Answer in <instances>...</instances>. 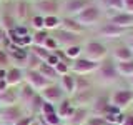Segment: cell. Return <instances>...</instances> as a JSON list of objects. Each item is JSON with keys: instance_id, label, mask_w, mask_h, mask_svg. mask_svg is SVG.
Here are the masks:
<instances>
[{"instance_id": "cell-16", "label": "cell", "mask_w": 133, "mask_h": 125, "mask_svg": "<svg viewBox=\"0 0 133 125\" xmlns=\"http://www.w3.org/2000/svg\"><path fill=\"white\" fill-rule=\"evenodd\" d=\"M70 98H72L75 107H87V108H90L91 103H93V100L97 98V93L93 92V89H90V90L77 92V93H75L73 97H70Z\"/></svg>"}, {"instance_id": "cell-21", "label": "cell", "mask_w": 133, "mask_h": 125, "mask_svg": "<svg viewBox=\"0 0 133 125\" xmlns=\"http://www.w3.org/2000/svg\"><path fill=\"white\" fill-rule=\"evenodd\" d=\"M17 92H18V102L22 103V107H30L32 100L35 98L37 93H38V92H35L28 83H25V82L22 83V87H20Z\"/></svg>"}, {"instance_id": "cell-1", "label": "cell", "mask_w": 133, "mask_h": 125, "mask_svg": "<svg viewBox=\"0 0 133 125\" xmlns=\"http://www.w3.org/2000/svg\"><path fill=\"white\" fill-rule=\"evenodd\" d=\"M75 18H77L87 30H90V28L98 27V25L107 18V15H105V10L95 2V3H91V5H88L85 10H82L78 15H75Z\"/></svg>"}, {"instance_id": "cell-12", "label": "cell", "mask_w": 133, "mask_h": 125, "mask_svg": "<svg viewBox=\"0 0 133 125\" xmlns=\"http://www.w3.org/2000/svg\"><path fill=\"white\" fill-rule=\"evenodd\" d=\"M40 95H42V98H43L45 102L53 103V105L60 103L62 100L66 97V95L63 93V90H62V87L58 85V82H52L48 87H45V89L40 92Z\"/></svg>"}, {"instance_id": "cell-32", "label": "cell", "mask_w": 133, "mask_h": 125, "mask_svg": "<svg viewBox=\"0 0 133 125\" xmlns=\"http://www.w3.org/2000/svg\"><path fill=\"white\" fill-rule=\"evenodd\" d=\"M30 28H33V32L37 30H45V23H43V17L38 14H33L30 18Z\"/></svg>"}, {"instance_id": "cell-31", "label": "cell", "mask_w": 133, "mask_h": 125, "mask_svg": "<svg viewBox=\"0 0 133 125\" xmlns=\"http://www.w3.org/2000/svg\"><path fill=\"white\" fill-rule=\"evenodd\" d=\"M40 64H42L40 58H37L30 52V50H28V57H27V64H25V70H38Z\"/></svg>"}, {"instance_id": "cell-14", "label": "cell", "mask_w": 133, "mask_h": 125, "mask_svg": "<svg viewBox=\"0 0 133 125\" xmlns=\"http://www.w3.org/2000/svg\"><path fill=\"white\" fill-rule=\"evenodd\" d=\"M110 23L116 25L120 28H125V30H133V15L127 14V12H115V14L107 15V18Z\"/></svg>"}, {"instance_id": "cell-23", "label": "cell", "mask_w": 133, "mask_h": 125, "mask_svg": "<svg viewBox=\"0 0 133 125\" xmlns=\"http://www.w3.org/2000/svg\"><path fill=\"white\" fill-rule=\"evenodd\" d=\"M57 82L62 87V90H63V93L66 97H73V93H75V73L62 75Z\"/></svg>"}, {"instance_id": "cell-18", "label": "cell", "mask_w": 133, "mask_h": 125, "mask_svg": "<svg viewBox=\"0 0 133 125\" xmlns=\"http://www.w3.org/2000/svg\"><path fill=\"white\" fill-rule=\"evenodd\" d=\"M62 28L68 30V32H73V33H78V35H85L88 32L75 17H65V15H62Z\"/></svg>"}, {"instance_id": "cell-7", "label": "cell", "mask_w": 133, "mask_h": 125, "mask_svg": "<svg viewBox=\"0 0 133 125\" xmlns=\"http://www.w3.org/2000/svg\"><path fill=\"white\" fill-rule=\"evenodd\" d=\"M110 103L115 105L116 108H120L122 112L127 110L133 103V90L130 87H127V89H116L113 93L110 95Z\"/></svg>"}, {"instance_id": "cell-39", "label": "cell", "mask_w": 133, "mask_h": 125, "mask_svg": "<svg viewBox=\"0 0 133 125\" xmlns=\"http://www.w3.org/2000/svg\"><path fill=\"white\" fill-rule=\"evenodd\" d=\"M10 65V57H8V52L5 50H0V68H8Z\"/></svg>"}, {"instance_id": "cell-43", "label": "cell", "mask_w": 133, "mask_h": 125, "mask_svg": "<svg viewBox=\"0 0 133 125\" xmlns=\"http://www.w3.org/2000/svg\"><path fill=\"white\" fill-rule=\"evenodd\" d=\"M58 62H60V58H58L55 53H50V57L47 58V62H45V64H48L50 67H53V68H55V65L58 64Z\"/></svg>"}, {"instance_id": "cell-44", "label": "cell", "mask_w": 133, "mask_h": 125, "mask_svg": "<svg viewBox=\"0 0 133 125\" xmlns=\"http://www.w3.org/2000/svg\"><path fill=\"white\" fill-rule=\"evenodd\" d=\"M125 37H127V43H128V47H130V50L133 52V30H130Z\"/></svg>"}, {"instance_id": "cell-47", "label": "cell", "mask_w": 133, "mask_h": 125, "mask_svg": "<svg viewBox=\"0 0 133 125\" xmlns=\"http://www.w3.org/2000/svg\"><path fill=\"white\" fill-rule=\"evenodd\" d=\"M7 77V68H0V80H5Z\"/></svg>"}, {"instance_id": "cell-24", "label": "cell", "mask_w": 133, "mask_h": 125, "mask_svg": "<svg viewBox=\"0 0 133 125\" xmlns=\"http://www.w3.org/2000/svg\"><path fill=\"white\" fill-rule=\"evenodd\" d=\"M115 67H116V72H118L120 77L128 78L133 75V58L127 62H115Z\"/></svg>"}, {"instance_id": "cell-20", "label": "cell", "mask_w": 133, "mask_h": 125, "mask_svg": "<svg viewBox=\"0 0 133 125\" xmlns=\"http://www.w3.org/2000/svg\"><path fill=\"white\" fill-rule=\"evenodd\" d=\"M90 117V108L87 107H75V112L73 115L66 120V125H85L87 120Z\"/></svg>"}, {"instance_id": "cell-49", "label": "cell", "mask_w": 133, "mask_h": 125, "mask_svg": "<svg viewBox=\"0 0 133 125\" xmlns=\"http://www.w3.org/2000/svg\"><path fill=\"white\" fill-rule=\"evenodd\" d=\"M30 125H42V123H40V122H38V120H37V117H35V120H33V122H32V123H30Z\"/></svg>"}, {"instance_id": "cell-42", "label": "cell", "mask_w": 133, "mask_h": 125, "mask_svg": "<svg viewBox=\"0 0 133 125\" xmlns=\"http://www.w3.org/2000/svg\"><path fill=\"white\" fill-rule=\"evenodd\" d=\"M123 12L133 15V0H123Z\"/></svg>"}, {"instance_id": "cell-8", "label": "cell", "mask_w": 133, "mask_h": 125, "mask_svg": "<svg viewBox=\"0 0 133 125\" xmlns=\"http://www.w3.org/2000/svg\"><path fill=\"white\" fill-rule=\"evenodd\" d=\"M97 0H62V15L75 17Z\"/></svg>"}, {"instance_id": "cell-29", "label": "cell", "mask_w": 133, "mask_h": 125, "mask_svg": "<svg viewBox=\"0 0 133 125\" xmlns=\"http://www.w3.org/2000/svg\"><path fill=\"white\" fill-rule=\"evenodd\" d=\"M30 52L37 58H40L42 62H47V58L50 57V53H52V52H48L45 47H42V45H32V47H30Z\"/></svg>"}, {"instance_id": "cell-10", "label": "cell", "mask_w": 133, "mask_h": 125, "mask_svg": "<svg viewBox=\"0 0 133 125\" xmlns=\"http://www.w3.org/2000/svg\"><path fill=\"white\" fill-rule=\"evenodd\" d=\"M22 117H23V107L18 103L10 107H2V110H0V122L3 125H15Z\"/></svg>"}, {"instance_id": "cell-25", "label": "cell", "mask_w": 133, "mask_h": 125, "mask_svg": "<svg viewBox=\"0 0 133 125\" xmlns=\"http://www.w3.org/2000/svg\"><path fill=\"white\" fill-rule=\"evenodd\" d=\"M90 89H93V83L87 75H75V93L83 90H90Z\"/></svg>"}, {"instance_id": "cell-41", "label": "cell", "mask_w": 133, "mask_h": 125, "mask_svg": "<svg viewBox=\"0 0 133 125\" xmlns=\"http://www.w3.org/2000/svg\"><path fill=\"white\" fill-rule=\"evenodd\" d=\"M33 120H35V117H32V115H23V117H22V118H20L15 125H30Z\"/></svg>"}, {"instance_id": "cell-40", "label": "cell", "mask_w": 133, "mask_h": 125, "mask_svg": "<svg viewBox=\"0 0 133 125\" xmlns=\"http://www.w3.org/2000/svg\"><path fill=\"white\" fill-rule=\"evenodd\" d=\"M120 125H133V112H128V114L123 112V120Z\"/></svg>"}, {"instance_id": "cell-19", "label": "cell", "mask_w": 133, "mask_h": 125, "mask_svg": "<svg viewBox=\"0 0 133 125\" xmlns=\"http://www.w3.org/2000/svg\"><path fill=\"white\" fill-rule=\"evenodd\" d=\"M73 112H75V105L70 97H65L60 103H57V114L62 118V122H66L73 115Z\"/></svg>"}, {"instance_id": "cell-11", "label": "cell", "mask_w": 133, "mask_h": 125, "mask_svg": "<svg viewBox=\"0 0 133 125\" xmlns=\"http://www.w3.org/2000/svg\"><path fill=\"white\" fill-rule=\"evenodd\" d=\"M25 83H28L33 90L40 93L45 87H48L50 83H52V80H48L47 77H43L38 70H25Z\"/></svg>"}, {"instance_id": "cell-30", "label": "cell", "mask_w": 133, "mask_h": 125, "mask_svg": "<svg viewBox=\"0 0 133 125\" xmlns=\"http://www.w3.org/2000/svg\"><path fill=\"white\" fill-rule=\"evenodd\" d=\"M70 64L72 62H68V60H60L58 64L55 65V72L58 75V78L62 77V75H66V73H72V68H70Z\"/></svg>"}, {"instance_id": "cell-26", "label": "cell", "mask_w": 133, "mask_h": 125, "mask_svg": "<svg viewBox=\"0 0 133 125\" xmlns=\"http://www.w3.org/2000/svg\"><path fill=\"white\" fill-rule=\"evenodd\" d=\"M65 53V58L68 62H73L77 58H80L83 55V45H72V47H66V48H62Z\"/></svg>"}, {"instance_id": "cell-53", "label": "cell", "mask_w": 133, "mask_h": 125, "mask_svg": "<svg viewBox=\"0 0 133 125\" xmlns=\"http://www.w3.org/2000/svg\"><path fill=\"white\" fill-rule=\"evenodd\" d=\"M0 125H3V123H2V122H0Z\"/></svg>"}, {"instance_id": "cell-3", "label": "cell", "mask_w": 133, "mask_h": 125, "mask_svg": "<svg viewBox=\"0 0 133 125\" xmlns=\"http://www.w3.org/2000/svg\"><path fill=\"white\" fill-rule=\"evenodd\" d=\"M128 32H130V30H125V28L116 27V25L110 23L108 20H103V22L100 23L98 27H95V35H97L98 39H102V40H110V42L123 39V37L127 35Z\"/></svg>"}, {"instance_id": "cell-5", "label": "cell", "mask_w": 133, "mask_h": 125, "mask_svg": "<svg viewBox=\"0 0 133 125\" xmlns=\"http://www.w3.org/2000/svg\"><path fill=\"white\" fill-rule=\"evenodd\" d=\"M52 37L57 40L58 48H66V47H72V45H83L85 40H83V35H78V33L63 30V28H57L55 32H50Z\"/></svg>"}, {"instance_id": "cell-45", "label": "cell", "mask_w": 133, "mask_h": 125, "mask_svg": "<svg viewBox=\"0 0 133 125\" xmlns=\"http://www.w3.org/2000/svg\"><path fill=\"white\" fill-rule=\"evenodd\" d=\"M5 39H7V32L0 27V43H3V40H5Z\"/></svg>"}, {"instance_id": "cell-52", "label": "cell", "mask_w": 133, "mask_h": 125, "mask_svg": "<svg viewBox=\"0 0 133 125\" xmlns=\"http://www.w3.org/2000/svg\"><path fill=\"white\" fill-rule=\"evenodd\" d=\"M0 110H2V105H0Z\"/></svg>"}, {"instance_id": "cell-2", "label": "cell", "mask_w": 133, "mask_h": 125, "mask_svg": "<svg viewBox=\"0 0 133 125\" xmlns=\"http://www.w3.org/2000/svg\"><path fill=\"white\" fill-rule=\"evenodd\" d=\"M110 55V48L105 42L102 40H87L83 43V57H87L91 62L100 64L102 60Z\"/></svg>"}, {"instance_id": "cell-51", "label": "cell", "mask_w": 133, "mask_h": 125, "mask_svg": "<svg viewBox=\"0 0 133 125\" xmlns=\"http://www.w3.org/2000/svg\"><path fill=\"white\" fill-rule=\"evenodd\" d=\"M107 125H115V123H107Z\"/></svg>"}, {"instance_id": "cell-35", "label": "cell", "mask_w": 133, "mask_h": 125, "mask_svg": "<svg viewBox=\"0 0 133 125\" xmlns=\"http://www.w3.org/2000/svg\"><path fill=\"white\" fill-rule=\"evenodd\" d=\"M42 118L45 120L48 125H62L63 122H62V118L58 117V114L57 112H53V114H48V115H40Z\"/></svg>"}, {"instance_id": "cell-4", "label": "cell", "mask_w": 133, "mask_h": 125, "mask_svg": "<svg viewBox=\"0 0 133 125\" xmlns=\"http://www.w3.org/2000/svg\"><path fill=\"white\" fill-rule=\"evenodd\" d=\"M95 73H98L100 82L105 83V85L115 83L120 78L118 72H116V67H115V60L110 55H108L105 60L100 62V65H98V68H97V72H95Z\"/></svg>"}, {"instance_id": "cell-6", "label": "cell", "mask_w": 133, "mask_h": 125, "mask_svg": "<svg viewBox=\"0 0 133 125\" xmlns=\"http://www.w3.org/2000/svg\"><path fill=\"white\" fill-rule=\"evenodd\" d=\"M33 14H38L42 17L48 15H62V0H37L32 2Z\"/></svg>"}, {"instance_id": "cell-13", "label": "cell", "mask_w": 133, "mask_h": 125, "mask_svg": "<svg viewBox=\"0 0 133 125\" xmlns=\"http://www.w3.org/2000/svg\"><path fill=\"white\" fill-rule=\"evenodd\" d=\"M14 15L18 23L23 22H30L32 15H33V8H32V2L28 0H15L14 2Z\"/></svg>"}, {"instance_id": "cell-27", "label": "cell", "mask_w": 133, "mask_h": 125, "mask_svg": "<svg viewBox=\"0 0 133 125\" xmlns=\"http://www.w3.org/2000/svg\"><path fill=\"white\" fill-rule=\"evenodd\" d=\"M43 23H45V30L55 32L57 28L62 27V15H48V17H43Z\"/></svg>"}, {"instance_id": "cell-9", "label": "cell", "mask_w": 133, "mask_h": 125, "mask_svg": "<svg viewBox=\"0 0 133 125\" xmlns=\"http://www.w3.org/2000/svg\"><path fill=\"white\" fill-rule=\"evenodd\" d=\"M98 65L100 64L91 62L87 57L82 55L80 58H77V60H73L72 64H70V68H72V73H75V75H91V73L97 72Z\"/></svg>"}, {"instance_id": "cell-38", "label": "cell", "mask_w": 133, "mask_h": 125, "mask_svg": "<svg viewBox=\"0 0 133 125\" xmlns=\"http://www.w3.org/2000/svg\"><path fill=\"white\" fill-rule=\"evenodd\" d=\"M53 112H57V107L53 105V103L43 102V105H42V108H40V114H38V115H48V114H53Z\"/></svg>"}, {"instance_id": "cell-28", "label": "cell", "mask_w": 133, "mask_h": 125, "mask_svg": "<svg viewBox=\"0 0 133 125\" xmlns=\"http://www.w3.org/2000/svg\"><path fill=\"white\" fill-rule=\"evenodd\" d=\"M38 72L43 75V77H47L48 80H52V82H57L58 80V75L55 72V68H53V67H50L48 64H45V62H42V64H40Z\"/></svg>"}, {"instance_id": "cell-33", "label": "cell", "mask_w": 133, "mask_h": 125, "mask_svg": "<svg viewBox=\"0 0 133 125\" xmlns=\"http://www.w3.org/2000/svg\"><path fill=\"white\" fill-rule=\"evenodd\" d=\"M50 32L48 30H37L32 33V39H33V45H43L45 40L48 39Z\"/></svg>"}, {"instance_id": "cell-17", "label": "cell", "mask_w": 133, "mask_h": 125, "mask_svg": "<svg viewBox=\"0 0 133 125\" xmlns=\"http://www.w3.org/2000/svg\"><path fill=\"white\" fill-rule=\"evenodd\" d=\"M5 82L8 83V87H18L25 82V70L20 67H8L7 68V77Z\"/></svg>"}, {"instance_id": "cell-48", "label": "cell", "mask_w": 133, "mask_h": 125, "mask_svg": "<svg viewBox=\"0 0 133 125\" xmlns=\"http://www.w3.org/2000/svg\"><path fill=\"white\" fill-rule=\"evenodd\" d=\"M128 83H130V89L133 90V75H131V77H128Z\"/></svg>"}, {"instance_id": "cell-34", "label": "cell", "mask_w": 133, "mask_h": 125, "mask_svg": "<svg viewBox=\"0 0 133 125\" xmlns=\"http://www.w3.org/2000/svg\"><path fill=\"white\" fill-rule=\"evenodd\" d=\"M43 102H45V100L42 98V95L37 93L35 98L32 100V103H30V107H28V108H30V110H32L35 115H38V114H40V108H42V105H43Z\"/></svg>"}, {"instance_id": "cell-37", "label": "cell", "mask_w": 133, "mask_h": 125, "mask_svg": "<svg viewBox=\"0 0 133 125\" xmlns=\"http://www.w3.org/2000/svg\"><path fill=\"white\" fill-rule=\"evenodd\" d=\"M42 47H45V48L48 50V52H52V53H53L55 50H58V43H57V40L52 37V33H50V35H48V39L45 40V43L42 45Z\"/></svg>"}, {"instance_id": "cell-22", "label": "cell", "mask_w": 133, "mask_h": 125, "mask_svg": "<svg viewBox=\"0 0 133 125\" xmlns=\"http://www.w3.org/2000/svg\"><path fill=\"white\" fill-rule=\"evenodd\" d=\"M18 103V92L15 87H8L7 90L0 92V105L2 107H10Z\"/></svg>"}, {"instance_id": "cell-36", "label": "cell", "mask_w": 133, "mask_h": 125, "mask_svg": "<svg viewBox=\"0 0 133 125\" xmlns=\"http://www.w3.org/2000/svg\"><path fill=\"white\" fill-rule=\"evenodd\" d=\"M107 123L108 122L105 120V117H103V115H90L85 125H107Z\"/></svg>"}, {"instance_id": "cell-46", "label": "cell", "mask_w": 133, "mask_h": 125, "mask_svg": "<svg viewBox=\"0 0 133 125\" xmlns=\"http://www.w3.org/2000/svg\"><path fill=\"white\" fill-rule=\"evenodd\" d=\"M8 89V83L5 80H0V92H3V90H7Z\"/></svg>"}, {"instance_id": "cell-15", "label": "cell", "mask_w": 133, "mask_h": 125, "mask_svg": "<svg viewBox=\"0 0 133 125\" xmlns=\"http://www.w3.org/2000/svg\"><path fill=\"white\" fill-rule=\"evenodd\" d=\"M110 57L115 62H127L133 58V52L130 50L127 42H120V43H116L110 48Z\"/></svg>"}, {"instance_id": "cell-50", "label": "cell", "mask_w": 133, "mask_h": 125, "mask_svg": "<svg viewBox=\"0 0 133 125\" xmlns=\"http://www.w3.org/2000/svg\"><path fill=\"white\" fill-rule=\"evenodd\" d=\"M28 2H37V0H28Z\"/></svg>"}]
</instances>
